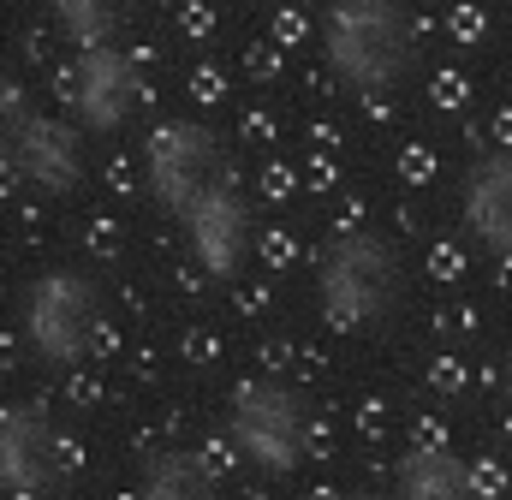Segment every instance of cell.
Returning a JSON list of instances; mask_svg holds the SVG:
<instances>
[{
	"label": "cell",
	"mask_w": 512,
	"mask_h": 500,
	"mask_svg": "<svg viewBox=\"0 0 512 500\" xmlns=\"http://www.w3.org/2000/svg\"><path fill=\"white\" fill-rule=\"evenodd\" d=\"M393 500H477L471 489V465L447 447H411L399 459Z\"/></svg>",
	"instance_id": "obj_12"
},
{
	"label": "cell",
	"mask_w": 512,
	"mask_h": 500,
	"mask_svg": "<svg viewBox=\"0 0 512 500\" xmlns=\"http://www.w3.org/2000/svg\"><path fill=\"white\" fill-rule=\"evenodd\" d=\"M411 18L399 0H334L322 18V54L358 96H387L411 72Z\"/></svg>",
	"instance_id": "obj_3"
},
{
	"label": "cell",
	"mask_w": 512,
	"mask_h": 500,
	"mask_svg": "<svg viewBox=\"0 0 512 500\" xmlns=\"http://www.w3.org/2000/svg\"><path fill=\"white\" fill-rule=\"evenodd\" d=\"M102 322H108V298L84 268H42L18 292V340L54 375L78 370L96 352Z\"/></svg>",
	"instance_id": "obj_2"
},
{
	"label": "cell",
	"mask_w": 512,
	"mask_h": 500,
	"mask_svg": "<svg viewBox=\"0 0 512 500\" xmlns=\"http://www.w3.org/2000/svg\"><path fill=\"white\" fill-rule=\"evenodd\" d=\"M131 500H221V471L197 447H161L137 465Z\"/></svg>",
	"instance_id": "obj_11"
},
{
	"label": "cell",
	"mask_w": 512,
	"mask_h": 500,
	"mask_svg": "<svg viewBox=\"0 0 512 500\" xmlns=\"http://www.w3.org/2000/svg\"><path fill=\"white\" fill-rule=\"evenodd\" d=\"M507 405H512V364H507Z\"/></svg>",
	"instance_id": "obj_16"
},
{
	"label": "cell",
	"mask_w": 512,
	"mask_h": 500,
	"mask_svg": "<svg viewBox=\"0 0 512 500\" xmlns=\"http://www.w3.org/2000/svg\"><path fill=\"white\" fill-rule=\"evenodd\" d=\"M24 125H30V108H24V90L0 72V167H12V149H18V137H24Z\"/></svg>",
	"instance_id": "obj_14"
},
{
	"label": "cell",
	"mask_w": 512,
	"mask_h": 500,
	"mask_svg": "<svg viewBox=\"0 0 512 500\" xmlns=\"http://www.w3.org/2000/svg\"><path fill=\"white\" fill-rule=\"evenodd\" d=\"M405 298L399 250L370 227H346L316 256V304L334 334H376Z\"/></svg>",
	"instance_id": "obj_1"
},
{
	"label": "cell",
	"mask_w": 512,
	"mask_h": 500,
	"mask_svg": "<svg viewBox=\"0 0 512 500\" xmlns=\"http://www.w3.org/2000/svg\"><path fill=\"white\" fill-rule=\"evenodd\" d=\"M12 173L36 191V197H72L90 179V131L78 120H36L24 125L18 149H12Z\"/></svg>",
	"instance_id": "obj_9"
},
{
	"label": "cell",
	"mask_w": 512,
	"mask_h": 500,
	"mask_svg": "<svg viewBox=\"0 0 512 500\" xmlns=\"http://www.w3.org/2000/svg\"><path fill=\"white\" fill-rule=\"evenodd\" d=\"M346 500H393V495H376V489H352Z\"/></svg>",
	"instance_id": "obj_15"
},
{
	"label": "cell",
	"mask_w": 512,
	"mask_h": 500,
	"mask_svg": "<svg viewBox=\"0 0 512 500\" xmlns=\"http://www.w3.org/2000/svg\"><path fill=\"white\" fill-rule=\"evenodd\" d=\"M227 173V149L209 125L197 120H167L143 137V185L155 197V209H167L173 221Z\"/></svg>",
	"instance_id": "obj_6"
},
{
	"label": "cell",
	"mask_w": 512,
	"mask_h": 500,
	"mask_svg": "<svg viewBox=\"0 0 512 500\" xmlns=\"http://www.w3.org/2000/svg\"><path fill=\"white\" fill-rule=\"evenodd\" d=\"M137 102H143V72L126 48L114 42H96L78 54L72 66V120L84 125L90 137H114L137 120Z\"/></svg>",
	"instance_id": "obj_7"
},
{
	"label": "cell",
	"mask_w": 512,
	"mask_h": 500,
	"mask_svg": "<svg viewBox=\"0 0 512 500\" xmlns=\"http://www.w3.org/2000/svg\"><path fill=\"white\" fill-rule=\"evenodd\" d=\"M465 227L495 256H512V149H495L465 179Z\"/></svg>",
	"instance_id": "obj_10"
},
{
	"label": "cell",
	"mask_w": 512,
	"mask_h": 500,
	"mask_svg": "<svg viewBox=\"0 0 512 500\" xmlns=\"http://www.w3.org/2000/svg\"><path fill=\"white\" fill-rule=\"evenodd\" d=\"M60 477V435L42 405H0V500H36Z\"/></svg>",
	"instance_id": "obj_8"
},
{
	"label": "cell",
	"mask_w": 512,
	"mask_h": 500,
	"mask_svg": "<svg viewBox=\"0 0 512 500\" xmlns=\"http://www.w3.org/2000/svg\"><path fill=\"white\" fill-rule=\"evenodd\" d=\"M227 447L262 483L292 477L310 459V405H304V393L280 375L245 381L227 405Z\"/></svg>",
	"instance_id": "obj_4"
},
{
	"label": "cell",
	"mask_w": 512,
	"mask_h": 500,
	"mask_svg": "<svg viewBox=\"0 0 512 500\" xmlns=\"http://www.w3.org/2000/svg\"><path fill=\"white\" fill-rule=\"evenodd\" d=\"M48 12H54V24H60L78 48H96V42L114 36L126 0H48Z\"/></svg>",
	"instance_id": "obj_13"
},
{
	"label": "cell",
	"mask_w": 512,
	"mask_h": 500,
	"mask_svg": "<svg viewBox=\"0 0 512 500\" xmlns=\"http://www.w3.org/2000/svg\"><path fill=\"white\" fill-rule=\"evenodd\" d=\"M179 239H185V256L197 262V274H209L215 286H233L245 280L256 262V203L251 191L221 173L185 215H179Z\"/></svg>",
	"instance_id": "obj_5"
}]
</instances>
